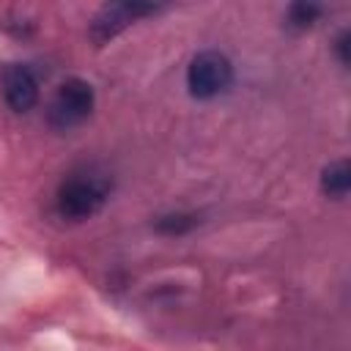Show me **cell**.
I'll return each mask as SVG.
<instances>
[{"mask_svg":"<svg viewBox=\"0 0 351 351\" xmlns=\"http://www.w3.org/2000/svg\"><path fill=\"white\" fill-rule=\"evenodd\" d=\"M335 55H337L340 66H348V30H343V33L335 38Z\"/></svg>","mask_w":351,"mask_h":351,"instance_id":"cell-9","label":"cell"},{"mask_svg":"<svg viewBox=\"0 0 351 351\" xmlns=\"http://www.w3.org/2000/svg\"><path fill=\"white\" fill-rule=\"evenodd\" d=\"M0 93L8 110L14 112H30L38 104L41 85L36 71L27 63H5L0 69Z\"/></svg>","mask_w":351,"mask_h":351,"instance_id":"cell-5","label":"cell"},{"mask_svg":"<svg viewBox=\"0 0 351 351\" xmlns=\"http://www.w3.org/2000/svg\"><path fill=\"white\" fill-rule=\"evenodd\" d=\"M233 85V63L219 49L197 52L186 66V90L192 99L208 101Z\"/></svg>","mask_w":351,"mask_h":351,"instance_id":"cell-3","label":"cell"},{"mask_svg":"<svg viewBox=\"0 0 351 351\" xmlns=\"http://www.w3.org/2000/svg\"><path fill=\"white\" fill-rule=\"evenodd\" d=\"M93 107H96L93 85L88 80L69 77L66 82L58 85V90L47 104V123L55 132H71L90 118Z\"/></svg>","mask_w":351,"mask_h":351,"instance_id":"cell-2","label":"cell"},{"mask_svg":"<svg viewBox=\"0 0 351 351\" xmlns=\"http://www.w3.org/2000/svg\"><path fill=\"white\" fill-rule=\"evenodd\" d=\"M197 222L200 219L195 214H165V217L156 219V230H162L167 236H181V233L192 230Z\"/></svg>","mask_w":351,"mask_h":351,"instance_id":"cell-8","label":"cell"},{"mask_svg":"<svg viewBox=\"0 0 351 351\" xmlns=\"http://www.w3.org/2000/svg\"><path fill=\"white\" fill-rule=\"evenodd\" d=\"M156 11H159L156 5H143V3H107L93 14V19L88 25V36L93 44L101 47V44L112 41L118 33H123L140 16H148Z\"/></svg>","mask_w":351,"mask_h":351,"instance_id":"cell-4","label":"cell"},{"mask_svg":"<svg viewBox=\"0 0 351 351\" xmlns=\"http://www.w3.org/2000/svg\"><path fill=\"white\" fill-rule=\"evenodd\" d=\"M321 16V5H313V3H293L285 14V25L288 27H296V30H304L310 27L315 19Z\"/></svg>","mask_w":351,"mask_h":351,"instance_id":"cell-7","label":"cell"},{"mask_svg":"<svg viewBox=\"0 0 351 351\" xmlns=\"http://www.w3.org/2000/svg\"><path fill=\"white\" fill-rule=\"evenodd\" d=\"M112 195V178L96 167L71 170L55 189V214L69 222L96 217Z\"/></svg>","mask_w":351,"mask_h":351,"instance_id":"cell-1","label":"cell"},{"mask_svg":"<svg viewBox=\"0 0 351 351\" xmlns=\"http://www.w3.org/2000/svg\"><path fill=\"white\" fill-rule=\"evenodd\" d=\"M348 186H351V167L346 159H335L321 170V192L324 195L340 200L348 195Z\"/></svg>","mask_w":351,"mask_h":351,"instance_id":"cell-6","label":"cell"}]
</instances>
